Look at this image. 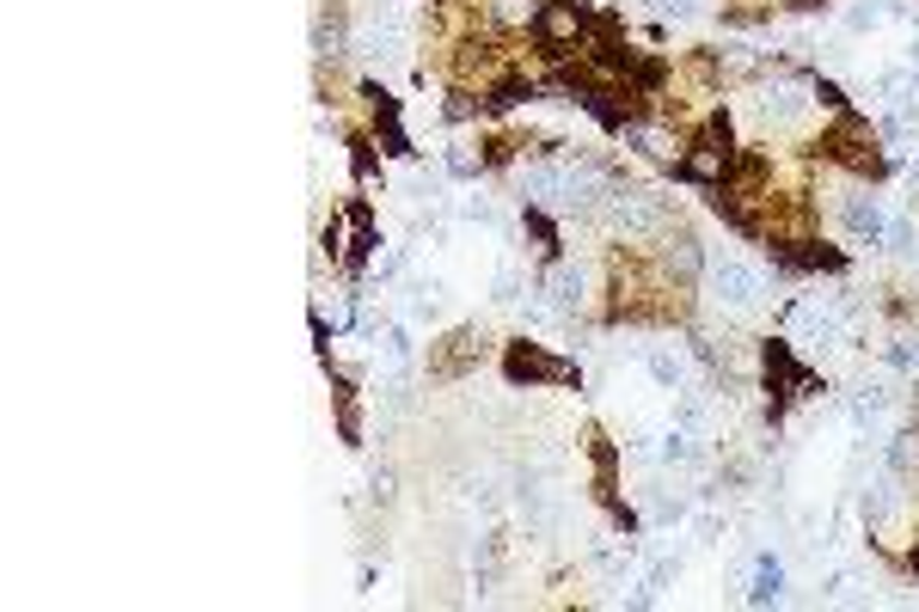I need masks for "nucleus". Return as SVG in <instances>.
<instances>
[{"mask_svg":"<svg viewBox=\"0 0 919 612\" xmlns=\"http://www.w3.org/2000/svg\"><path fill=\"white\" fill-rule=\"evenodd\" d=\"M815 153H822L827 166L858 172V178H888V153L876 141L871 117H858V110H840V117L827 122L822 136H815Z\"/></svg>","mask_w":919,"mask_h":612,"instance_id":"f257e3e1","label":"nucleus"},{"mask_svg":"<svg viewBox=\"0 0 919 612\" xmlns=\"http://www.w3.org/2000/svg\"><path fill=\"white\" fill-rule=\"evenodd\" d=\"M730 166H735V136H730V117L723 110H711V117L699 122V136L686 141V153H674L669 160V172L681 184H723L730 178Z\"/></svg>","mask_w":919,"mask_h":612,"instance_id":"f03ea898","label":"nucleus"},{"mask_svg":"<svg viewBox=\"0 0 919 612\" xmlns=\"http://www.w3.org/2000/svg\"><path fill=\"white\" fill-rule=\"evenodd\" d=\"M761 362H766V416L779 423V416L791 411L797 398H810V392H815V367L797 362V350L785 343V337H766Z\"/></svg>","mask_w":919,"mask_h":612,"instance_id":"7ed1b4c3","label":"nucleus"},{"mask_svg":"<svg viewBox=\"0 0 919 612\" xmlns=\"http://www.w3.org/2000/svg\"><path fill=\"white\" fill-rule=\"evenodd\" d=\"M589 7H577V0H545L540 7V19H533V44H540V56H552V61H564L570 49L582 56V37H589Z\"/></svg>","mask_w":919,"mask_h":612,"instance_id":"20e7f679","label":"nucleus"},{"mask_svg":"<svg viewBox=\"0 0 919 612\" xmlns=\"http://www.w3.org/2000/svg\"><path fill=\"white\" fill-rule=\"evenodd\" d=\"M503 380L509 386H577V362H558L545 343L515 337L509 350H503Z\"/></svg>","mask_w":919,"mask_h":612,"instance_id":"39448f33","label":"nucleus"},{"mask_svg":"<svg viewBox=\"0 0 919 612\" xmlns=\"http://www.w3.org/2000/svg\"><path fill=\"white\" fill-rule=\"evenodd\" d=\"M484 350H491V337H484L479 325L448 331L441 343H429V380H467L472 367L484 362Z\"/></svg>","mask_w":919,"mask_h":612,"instance_id":"423d86ee","label":"nucleus"},{"mask_svg":"<svg viewBox=\"0 0 919 612\" xmlns=\"http://www.w3.org/2000/svg\"><path fill=\"white\" fill-rule=\"evenodd\" d=\"M362 105H368V122H375V141L387 153H399V160H405L411 153V141H405V129H399V98H392L387 86H375V80H362Z\"/></svg>","mask_w":919,"mask_h":612,"instance_id":"0eeeda50","label":"nucleus"},{"mask_svg":"<svg viewBox=\"0 0 919 612\" xmlns=\"http://www.w3.org/2000/svg\"><path fill=\"white\" fill-rule=\"evenodd\" d=\"M699 270H705L699 233L693 227H662V275L686 289V282H699Z\"/></svg>","mask_w":919,"mask_h":612,"instance_id":"6e6552de","label":"nucleus"},{"mask_svg":"<svg viewBox=\"0 0 919 612\" xmlns=\"http://www.w3.org/2000/svg\"><path fill=\"white\" fill-rule=\"evenodd\" d=\"M711 294H717L723 306H754V301H761V270H754V263H742V258L711 263Z\"/></svg>","mask_w":919,"mask_h":612,"instance_id":"1a4fd4ad","label":"nucleus"},{"mask_svg":"<svg viewBox=\"0 0 919 612\" xmlns=\"http://www.w3.org/2000/svg\"><path fill=\"white\" fill-rule=\"evenodd\" d=\"M343 214H350V233H356V239H350V251H343V270H350V275H362V270H368V263H375L380 258V233H375V209H368V202H350V209H343Z\"/></svg>","mask_w":919,"mask_h":612,"instance_id":"9d476101","label":"nucleus"},{"mask_svg":"<svg viewBox=\"0 0 919 612\" xmlns=\"http://www.w3.org/2000/svg\"><path fill=\"white\" fill-rule=\"evenodd\" d=\"M840 227L852 233L858 245H883V233H888V209H883L876 197H864V190H858V197L840 202Z\"/></svg>","mask_w":919,"mask_h":612,"instance_id":"9b49d317","label":"nucleus"},{"mask_svg":"<svg viewBox=\"0 0 919 612\" xmlns=\"http://www.w3.org/2000/svg\"><path fill=\"white\" fill-rule=\"evenodd\" d=\"M313 49L319 56H350V7L343 0H319V13H313Z\"/></svg>","mask_w":919,"mask_h":612,"instance_id":"f8f14e48","label":"nucleus"},{"mask_svg":"<svg viewBox=\"0 0 919 612\" xmlns=\"http://www.w3.org/2000/svg\"><path fill=\"white\" fill-rule=\"evenodd\" d=\"M528 98H540V80L533 74H503V80H491V86L479 92V110L484 117H509V110H521Z\"/></svg>","mask_w":919,"mask_h":612,"instance_id":"ddd939ff","label":"nucleus"},{"mask_svg":"<svg viewBox=\"0 0 919 612\" xmlns=\"http://www.w3.org/2000/svg\"><path fill=\"white\" fill-rule=\"evenodd\" d=\"M540 294H545V306H552L558 319H577V306H582V270H577V263H552V270L540 275Z\"/></svg>","mask_w":919,"mask_h":612,"instance_id":"4468645a","label":"nucleus"},{"mask_svg":"<svg viewBox=\"0 0 919 612\" xmlns=\"http://www.w3.org/2000/svg\"><path fill=\"white\" fill-rule=\"evenodd\" d=\"M368 49H375L380 61H392V56H405V19L392 13L387 0H380L375 13H368Z\"/></svg>","mask_w":919,"mask_h":612,"instance_id":"2eb2a0df","label":"nucleus"},{"mask_svg":"<svg viewBox=\"0 0 919 612\" xmlns=\"http://www.w3.org/2000/svg\"><path fill=\"white\" fill-rule=\"evenodd\" d=\"M521 202H558L564 209V172L552 166V160H533V166H521Z\"/></svg>","mask_w":919,"mask_h":612,"instance_id":"dca6fc26","label":"nucleus"},{"mask_svg":"<svg viewBox=\"0 0 919 612\" xmlns=\"http://www.w3.org/2000/svg\"><path fill=\"white\" fill-rule=\"evenodd\" d=\"M644 367H650V380L662 386V392H681L686 386V355H674V350H650Z\"/></svg>","mask_w":919,"mask_h":612,"instance_id":"f3484780","label":"nucleus"},{"mask_svg":"<svg viewBox=\"0 0 919 612\" xmlns=\"http://www.w3.org/2000/svg\"><path fill=\"white\" fill-rule=\"evenodd\" d=\"M779 595H785V564H779V557H761V564H754L749 600H754V607H766V600H779Z\"/></svg>","mask_w":919,"mask_h":612,"instance_id":"a211bd4d","label":"nucleus"},{"mask_svg":"<svg viewBox=\"0 0 919 612\" xmlns=\"http://www.w3.org/2000/svg\"><path fill=\"white\" fill-rule=\"evenodd\" d=\"M350 166H356V178H380V153H375V136H362V129H350Z\"/></svg>","mask_w":919,"mask_h":612,"instance_id":"6ab92c4d","label":"nucleus"},{"mask_svg":"<svg viewBox=\"0 0 919 612\" xmlns=\"http://www.w3.org/2000/svg\"><path fill=\"white\" fill-rule=\"evenodd\" d=\"M375 343H380V362H387V367H405L411 362V325H387Z\"/></svg>","mask_w":919,"mask_h":612,"instance_id":"aec40b11","label":"nucleus"},{"mask_svg":"<svg viewBox=\"0 0 919 612\" xmlns=\"http://www.w3.org/2000/svg\"><path fill=\"white\" fill-rule=\"evenodd\" d=\"M441 172H448V178H460V184H479L484 153H472V148H448V153H441Z\"/></svg>","mask_w":919,"mask_h":612,"instance_id":"412c9836","label":"nucleus"},{"mask_svg":"<svg viewBox=\"0 0 919 612\" xmlns=\"http://www.w3.org/2000/svg\"><path fill=\"white\" fill-rule=\"evenodd\" d=\"M883 245L895 251V258H919V233H914V221H902V214H888V233H883Z\"/></svg>","mask_w":919,"mask_h":612,"instance_id":"4be33fe9","label":"nucleus"},{"mask_svg":"<svg viewBox=\"0 0 919 612\" xmlns=\"http://www.w3.org/2000/svg\"><path fill=\"white\" fill-rule=\"evenodd\" d=\"M656 459H662V466H693V459H699V447H693V435H686V428H674L669 442L656 447Z\"/></svg>","mask_w":919,"mask_h":612,"instance_id":"5701e85b","label":"nucleus"},{"mask_svg":"<svg viewBox=\"0 0 919 612\" xmlns=\"http://www.w3.org/2000/svg\"><path fill=\"white\" fill-rule=\"evenodd\" d=\"M883 19H895L888 0H858L852 13H846V31H871V25H883Z\"/></svg>","mask_w":919,"mask_h":612,"instance_id":"b1692460","label":"nucleus"},{"mask_svg":"<svg viewBox=\"0 0 919 612\" xmlns=\"http://www.w3.org/2000/svg\"><path fill=\"white\" fill-rule=\"evenodd\" d=\"M699 423H705V404H699V392H674V428H686V435H693Z\"/></svg>","mask_w":919,"mask_h":612,"instance_id":"393cba45","label":"nucleus"},{"mask_svg":"<svg viewBox=\"0 0 919 612\" xmlns=\"http://www.w3.org/2000/svg\"><path fill=\"white\" fill-rule=\"evenodd\" d=\"M883 362L888 367H907V374H919V337H895L883 350Z\"/></svg>","mask_w":919,"mask_h":612,"instance_id":"a878e982","label":"nucleus"},{"mask_svg":"<svg viewBox=\"0 0 919 612\" xmlns=\"http://www.w3.org/2000/svg\"><path fill=\"white\" fill-rule=\"evenodd\" d=\"M528 233L545 245V251H558V227H552V221L540 214V202H528Z\"/></svg>","mask_w":919,"mask_h":612,"instance_id":"bb28decb","label":"nucleus"},{"mask_svg":"<svg viewBox=\"0 0 919 612\" xmlns=\"http://www.w3.org/2000/svg\"><path fill=\"white\" fill-rule=\"evenodd\" d=\"M656 13H669V19H699L705 13V0H650Z\"/></svg>","mask_w":919,"mask_h":612,"instance_id":"cd10ccee","label":"nucleus"},{"mask_svg":"<svg viewBox=\"0 0 919 612\" xmlns=\"http://www.w3.org/2000/svg\"><path fill=\"white\" fill-rule=\"evenodd\" d=\"M399 270H405V251H380V258H375V275H380V282H392Z\"/></svg>","mask_w":919,"mask_h":612,"instance_id":"c85d7f7f","label":"nucleus"},{"mask_svg":"<svg viewBox=\"0 0 919 612\" xmlns=\"http://www.w3.org/2000/svg\"><path fill=\"white\" fill-rule=\"evenodd\" d=\"M497 301H521V275H515L509 263L497 270Z\"/></svg>","mask_w":919,"mask_h":612,"instance_id":"c756f323","label":"nucleus"},{"mask_svg":"<svg viewBox=\"0 0 919 612\" xmlns=\"http://www.w3.org/2000/svg\"><path fill=\"white\" fill-rule=\"evenodd\" d=\"M907 68H914V74H919V37H914V44H907Z\"/></svg>","mask_w":919,"mask_h":612,"instance_id":"7c9ffc66","label":"nucleus"},{"mask_svg":"<svg viewBox=\"0 0 919 612\" xmlns=\"http://www.w3.org/2000/svg\"><path fill=\"white\" fill-rule=\"evenodd\" d=\"M914 576H919V539H914Z\"/></svg>","mask_w":919,"mask_h":612,"instance_id":"2f4dec72","label":"nucleus"},{"mask_svg":"<svg viewBox=\"0 0 919 612\" xmlns=\"http://www.w3.org/2000/svg\"><path fill=\"white\" fill-rule=\"evenodd\" d=\"M914 190H919V166H914Z\"/></svg>","mask_w":919,"mask_h":612,"instance_id":"473e14b6","label":"nucleus"}]
</instances>
